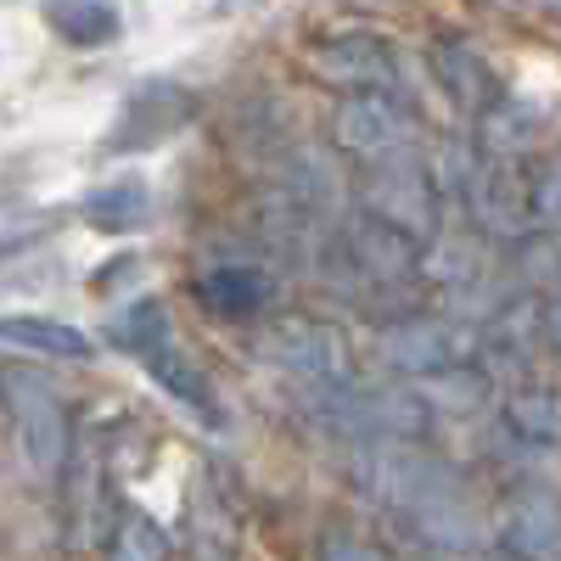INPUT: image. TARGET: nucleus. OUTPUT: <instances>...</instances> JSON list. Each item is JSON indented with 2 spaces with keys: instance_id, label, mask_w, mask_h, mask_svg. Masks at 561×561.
<instances>
[{
  "instance_id": "nucleus-10",
  "label": "nucleus",
  "mask_w": 561,
  "mask_h": 561,
  "mask_svg": "<svg viewBox=\"0 0 561 561\" xmlns=\"http://www.w3.org/2000/svg\"><path fill=\"white\" fill-rule=\"evenodd\" d=\"M140 365H147V370H152V382L169 388L180 404H192L197 415H214V393H208V382L174 354V337H169L163 348H152V354H140Z\"/></svg>"
},
{
  "instance_id": "nucleus-11",
  "label": "nucleus",
  "mask_w": 561,
  "mask_h": 561,
  "mask_svg": "<svg viewBox=\"0 0 561 561\" xmlns=\"http://www.w3.org/2000/svg\"><path fill=\"white\" fill-rule=\"evenodd\" d=\"M174 337V325H169V309L163 304H152V298H140V304H129L118 320H113V343L124 348V354H152V348H163Z\"/></svg>"
},
{
  "instance_id": "nucleus-5",
  "label": "nucleus",
  "mask_w": 561,
  "mask_h": 561,
  "mask_svg": "<svg viewBox=\"0 0 561 561\" xmlns=\"http://www.w3.org/2000/svg\"><path fill=\"white\" fill-rule=\"evenodd\" d=\"M343 140L359 152H388V147H404L410 140V113L393 107L388 96H359L343 107Z\"/></svg>"
},
{
  "instance_id": "nucleus-6",
  "label": "nucleus",
  "mask_w": 561,
  "mask_h": 561,
  "mask_svg": "<svg viewBox=\"0 0 561 561\" xmlns=\"http://www.w3.org/2000/svg\"><path fill=\"white\" fill-rule=\"evenodd\" d=\"M197 298L214 309V314H230V320H242V314H259L270 304V275L248 270V264H219L214 275L197 280Z\"/></svg>"
},
{
  "instance_id": "nucleus-4",
  "label": "nucleus",
  "mask_w": 561,
  "mask_h": 561,
  "mask_svg": "<svg viewBox=\"0 0 561 561\" xmlns=\"http://www.w3.org/2000/svg\"><path fill=\"white\" fill-rule=\"evenodd\" d=\"M280 337L287 343H270V354L280 365H293L304 382H314V388L320 382H348V348H343L337 332H325V325H314V320H287Z\"/></svg>"
},
{
  "instance_id": "nucleus-3",
  "label": "nucleus",
  "mask_w": 561,
  "mask_h": 561,
  "mask_svg": "<svg viewBox=\"0 0 561 561\" xmlns=\"http://www.w3.org/2000/svg\"><path fill=\"white\" fill-rule=\"evenodd\" d=\"M309 68L325 84H354V90H382L393 84V57L382 39H365V34H337L309 51Z\"/></svg>"
},
{
  "instance_id": "nucleus-14",
  "label": "nucleus",
  "mask_w": 561,
  "mask_h": 561,
  "mask_svg": "<svg viewBox=\"0 0 561 561\" xmlns=\"http://www.w3.org/2000/svg\"><path fill=\"white\" fill-rule=\"evenodd\" d=\"M18 248H23V242H18V237H0V259H12V253H18Z\"/></svg>"
},
{
  "instance_id": "nucleus-9",
  "label": "nucleus",
  "mask_w": 561,
  "mask_h": 561,
  "mask_svg": "<svg viewBox=\"0 0 561 561\" xmlns=\"http://www.w3.org/2000/svg\"><path fill=\"white\" fill-rule=\"evenodd\" d=\"M51 28L73 45H107L118 39V12L107 0H51Z\"/></svg>"
},
{
  "instance_id": "nucleus-2",
  "label": "nucleus",
  "mask_w": 561,
  "mask_h": 561,
  "mask_svg": "<svg viewBox=\"0 0 561 561\" xmlns=\"http://www.w3.org/2000/svg\"><path fill=\"white\" fill-rule=\"evenodd\" d=\"M192 113H197L192 90L158 79V84H147V90H135V96H129L118 129L107 135V152H147V147H158V140H169L174 129L192 124Z\"/></svg>"
},
{
  "instance_id": "nucleus-1",
  "label": "nucleus",
  "mask_w": 561,
  "mask_h": 561,
  "mask_svg": "<svg viewBox=\"0 0 561 561\" xmlns=\"http://www.w3.org/2000/svg\"><path fill=\"white\" fill-rule=\"evenodd\" d=\"M0 399H7V415L18 427V449L28 460V472L57 478L68 449H73V427H68V410H62L57 388L28 365H7L0 370Z\"/></svg>"
},
{
  "instance_id": "nucleus-12",
  "label": "nucleus",
  "mask_w": 561,
  "mask_h": 561,
  "mask_svg": "<svg viewBox=\"0 0 561 561\" xmlns=\"http://www.w3.org/2000/svg\"><path fill=\"white\" fill-rule=\"evenodd\" d=\"M511 427L528 433V438H539V444H550V438H556V393H528V399H517V404H511Z\"/></svg>"
},
{
  "instance_id": "nucleus-8",
  "label": "nucleus",
  "mask_w": 561,
  "mask_h": 561,
  "mask_svg": "<svg viewBox=\"0 0 561 561\" xmlns=\"http://www.w3.org/2000/svg\"><path fill=\"white\" fill-rule=\"evenodd\" d=\"M147 214H152V197H147V185H140L135 174L84 197V219L96 225V230H140V225H147Z\"/></svg>"
},
{
  "instance_id": "nucleus-13",
  "label": "nucleus",
  "mask_w": 561,
  "mask_h": 561,
  "mask_svg": "<svg viewBox=\"0 0 561 561\" xmlns=\"http://www.w3.org/2000/svg\"><path fill=\"white\" fill-rule=\"evenodd\" d=\"M163 550H169V539L152 534V523H140V517L118 534V556H163Z\"/></svg>"
},
{
  "instance_id": "nucleus-7",
  "label": "nucleus",
  "mask_w": 561,
  "mask_h": 561,
  "mask_svg": "<svg viewBox=\"0 0 561 561\" xmlns=\"http://www.w3.org/2000/svg\"><path fill=\"white\" fill-rule=\"evenodd\" d=\"M0 343H18V348H34V354H57V359H90V337L79 325H62V320H39V314H23V320H0Z\"/></svg>"
}]
</instances>
